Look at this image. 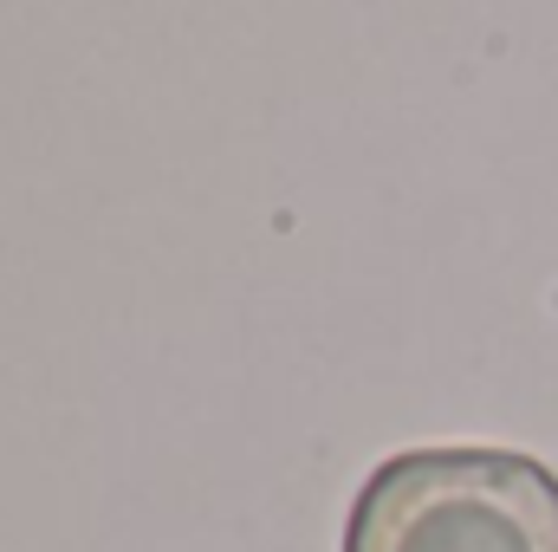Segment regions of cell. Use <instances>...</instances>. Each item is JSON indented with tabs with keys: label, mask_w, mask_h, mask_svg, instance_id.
Here are the masks:
<instances>
[{
	"label": "cell",
	"mask_w": 558,
	"mask_h": 552,
	"mask_svg": "<svg viewBox=\"0 0 558 552\" xmlns=\"http://www.w3.org/2000/svg\"><path fill=\"white\" fill-rule=\"evenodd\" d=\"M338 552H558V475L520 448H403L364 475Z\"/></svg>",
	"instance_id": "1"
}]
</instances>
